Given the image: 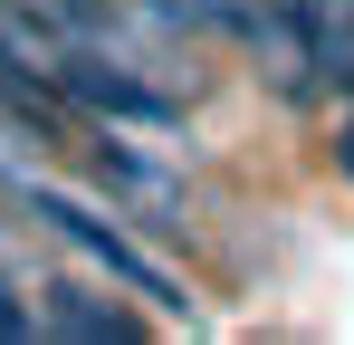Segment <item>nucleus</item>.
Masks as SVG:
<instances>
[{
    "mask_svg": "<svg viewBox=\"0 0 354 345\" xmlns=\"http://www.w3.org/2000/svg\"><path fill=\"white\" fill-rule=\"evenodd\" d=\"M10 202H19V211H39V221L58 230L67 249H86V259H96V269H106L115 288H134V297H153V307L192 317V288H182V278H173V269H163V259H153V249H144V240H134L124 221H106L96 202H77V192L39 182V172H19V182H10Z\"/></svg>",
    "mask_w": 354,
    "mask_h": 345,
    "instance_id": "obj_1",
    "label": "nucleus"
},
{
    "mask_svg": "<svg viewBox=\"0 0 354 345\" xmlns=\"http://www.w3.org/2000/svg\"><path fill=\"white\" fill-rule=\"evenodd\" d=\"M48 87H58L77 115H96V125H153V134H182V106L134 67V57H115V48H86V39H77V48L48 67Z\"/></svg>",
    "mask_w": 354,
    "mask_h": 345,
    "instance_id": "obj_2",
    "label": "nucleus"
},
{
    "mask_svg": "<svg viewBox=\"0 0 354 345\" xmlns=\"http://www.w3.org/2000/svg\"><path fill=\"white\" fill-rule=\"evenodd\" d=\"M67 154H77V163L96 172V182L115 192L124 211H144L153 230H182V172H173V163H153L144 144H124V125H96V115H86Z\"/></svg>",
    "mask_w": 354,
    "mask_h": 345,
    "instance_id": "obj_3",
    "label": "nucleus"
},
{
    "mask_svg": "<svg viewBox=\"0 0 354 345\" xmlns=\"http://www.w3.org/2000/svg\"><path fill=\"white\" fill-rule=\"evenodd\" d=\"M0 115H10V125H19V144H39V154H67V144H77V125H86V115L67 106L29 57L10 48V39H0Z\"/></svg>",
    "mask_w": 354,
    "mask_h": 345,
    "instance_id": "obj_4",
    "label": "nucleus"
},
{
    "mask_svg": "<svg viewBox=\"0 0 354 345\" xmlns=\"http://www.w3.org/2000/svg\"><path fill=\"white\" fill-rule=\"evenodd\" d=\"M39 297H48V307H29L39 336H86V345H134V336H144V317H134V307H106V288L48 278Z\"/></svg>",
    "mask_w": 354,
    "mask_h": 345,
    "instance_id": "obj_5",
    "label": "nucleus"
},
{
    "mask_svg": "<svg viewBox=\"0 0 354 345\" xmlns=\"http://www.w3.org/2000/svg\"><path fill=\"white\" fill-rule=\"evenodd\" d=\"M288 29H297V57L316 67V87L354 96V0H288Z\"/></svg>",
    "mask_w": 354,
    "mask_h": 345,
    "instance_id": "obj_6",
    "label": "nucleus"
}]
</instances>
